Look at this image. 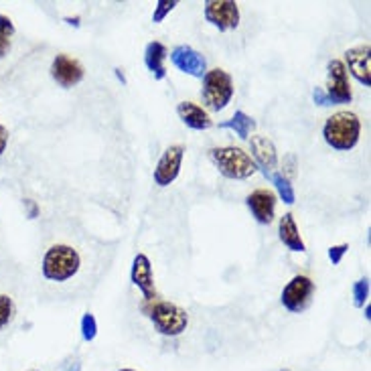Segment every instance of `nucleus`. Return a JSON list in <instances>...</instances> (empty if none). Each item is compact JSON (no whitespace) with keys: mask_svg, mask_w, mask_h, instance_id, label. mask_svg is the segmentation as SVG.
<instances>
[{"mask_svg":"<svg viewBox=\"0 0 371 371\" xmlns=\"http://www.w3.org/2000/svg\"><path fill=\"white\" fill-rule=\"evenodd\" d=\"M359 132H361V122L357 114L353 112H337L331 118H327L322 126V136L325 142L335 148V150H351L359 142Z\"/></svg>","mask_w":371,"mask_h":371,"instance_id":"f257e3e1","label":"nucleus"},{"mask_svg":"<svg viewBox=\"0 0 371 371\" xmlns=\"http://www.w3.org/2000/svg\"><path fill=\"white\" fill-rule=\"evenodd\" d=\"M209 160L217 166V171L225 177V179H250L258 166L252 160L248 153H243L238 146H217L209 150Z\"/></svg>","mask_w":371,"mask_h":371,"instance_id":"f03ea898","label":"nucleus"},{"mask_svg":"<svg viewBox=\"0 0 371 371\" xmlns=\"http://www.w3.org/2000/svg\"><path fill=\"white\" fill-rule=\"evenodd\" d=\"M80 254L71 245L57 243V245H51L45 252L41 270H43V276L47 280H51V282H65V280L74 278L80 272Z\"/></svg>","mask_w":371,"mask_h":371,"instance_id":"7ed1b4c3","label":"nucleus"},{"mask_svg":"<svg viewBox=\"0 0 371 371\" xmlns=\"http://www.w3.org/2000/svg\"><path fill=\"white\" fill-rule=\"evenodd\" d=\"M144 311L148 313L155 329L164 337H179L187 331L189 315H187V311H183L181 307H177L173 302L159 300L150 309H144Z\"/></svg>","mask_w":371,"mask_h":371,"instance_id":"20e7f679","label":"nucleus"},{"mask_svg":"<svg viewBox=\"0 0 371 371\" xmlns=\"http://www.w3.org/2000/svg\"><path fill=\"white\" fill-rule=\"evenodd\" d=\"M203 80V89H201V96H203V102L205 106L213 110V112H219L227 106L234 98V80L227 71L215 67L205 71V76L201 78Z\"/></svg>","mask_w":371,"mask_h":371,"instance_id":"39448f33","label":"nucleus"},{"mask_svg":"<svg viewBox=\"0 0 371 371\" xmlns=\"http://www.w3.org/2000/svg\"><path fill=\"white\" fill-rule=\"evenodd\" d=\"M322 92L327 98V106L349 104L353 100V92L347 78V67L341 59H331L327 63V87Z\"/></svg>","mask_w":371,"mask_h":371,"instance_id":"423d86ee","label":"nucleus"},{"mask_svg":"<svg viewBox=\"0 0 371 371\" xmlns=\"http://www.w3.org/2000/svg\"><path fill=\"white\" fill-rule=\"evenodd\" d=\"M313 294H315V282L304 276V274H298L294 276L291 282L284 286L282 291V307L291 313H302L309 309L311 300H313Z\"/></svg>","mask_w":371,"mask_h":371,"instance_id":"0eeeda50","label":"nucleus"},{"mask_svg":"<svg viewBox=\"0 0 371 371\" xmlns=\"http://www.w3.org/2000/svg\"><path fill=\"white\" fill-rule=\"evenodd\" d=\"M205 21L219 31L239 27V6L234 0H209L205 2Z\"/></svg>","mask_w":371,"mask_h":371,"instance_id":"6e6552de","label":"nucleus"},{"mask_svg":"<svg viewBox=\"0 0 371 371\" xmlns=\"http://www.w3.org/2000/svg\"><path fill=\"white\" fill-rule=\"evenodd\" d=\"M173 65L191 78H203L207 71V59L189 45H179L171 51Z\"/></svg>","mask_w":371,"mask_h":371,"instance_id":"1a4fd4ad","label":"nucleus"},{"mask_svg":"<svg viewBox=\"0 0 371 371\" xmlns=\"http://www.w3.org/2000/svg\"><path fill=\"white\" fill-rule=\"evenodd\" d=\"M130 280L132 284L142 292L146 302H155L157 298V288H155V276H153V266L146 254H136L132 260V270H130Z\"/></svg>","mask_w":371,"mask_h":371,"instance_id":"9d476101","label":"nucleus"},{"mask_svg":"<svg viewBox=\"0 0 371 371\" xmlns=\"http://www.w3.org/2000/svg\"><path fill=\"white\" fill-rule=\"evenodd\" d=\"M185 148L181 144L169 146L164 155L160 157L159 164L155 169V183L159 187H169L181 173V162H183Z\"/></svg>","mask_w":371,"mask_h":371,"instance_id":"9b49d317","label":"nucleus"},{"mask_svg":"<svg viewBox=\"0 0 371 371\" xmlns=\"http://www.w3.org/2000/svg\"><path fill=\"white\" fill-rule=\"evenodd\" d=\"M83 67L78 59L69 57L65 53H59L51 63V78H53L61 87H74L83 80Z\"/></svg>","mask_w":371,"mask_h":371,"instance_id":"f8f14e48","label":"nucleus"},{"mask_svg":"<svg viewBox=\"0 0 371 371\" xmlns=\"http://www.w3.org/2000/svg\"><path fill=\"white\" fill-rule=\"evenodd\" d=\"M250 212L254 215V219L262 225H270L274 221V213H276V195L270 189H256L248 195L245 199Z\"/></svg>","mask_w":371,"mask_h":371,"instance_id":"ddd939ff","label":"nucleus"},{"mask_svg":"<svg viewBox=\"0 0 371 371\" xmlns=\"http://www.w3.org/2000/svg\"><path fill=\"white\" fill-rule=\"evenodd\" d=\"M345 61L349 65V71L355 76V80L359 81L361 85L370 87L371 85V47L365 45H359V47H353L345 53Z\"/></svg>","mask_w":371,"mask_h":371,"instance_id":"4468645a","label":"nucleus"},{"mask_svg":"<svg viewBox=\"0 0 371 371\" xmlns=\"http://www.w3.org/2000/svg\"><path fill=\"white\" fill-rule=\"evenodd\" d=\"M250 148H252V155H254V162L258 169H262V173L270 175L276 164H278V153H276V146L270 138L266 136H252L250 140Z\"/></svg>","mask_w":371,"mask_h":371,"instance_id":"2eb2a0df","label":"nucleus"},{"mask_svg":"<svg viewBox=\"0 0 371 371\" xmlns=\"http://www.w3.org/2000/svg\"><path fill=\"white\" fill-rule=\"evenodd\" d=\"M177 114L183 120V124L191 130H209L213 126V120L209 118V114L201 106L193 104V102H181L177 106Z\"/></svg>","mask_w":371,"mask_h":371,"instance_id":"dca6fc26","label":"nucleus"},{"mask_svg":"<svg viewBox=\"0 0 371 371\" xmlns=\"http://www.w3.org/2000/svg\"><path fill=\"white\" fill-rule=\"evenodd\" d=\"M278 238L280 241L291 250V252H307V245L300 238V232L296 227V221H294V215L292 213H284L278 221Z\"/></svg>","mask_w":371,"mask_h":371,"instance_id":"f3484780","label":"nucleus"},{"mask_svg":"<svg viewBox=\"0 0 371 371\" xmlns=\"http://www.w3.org/2000/svg\"><path fill=\"white\" fill-rule=\"evenodd\" d=\"M166 57H169V49L160 41H153V43L146 45V49H144V65L155 76V80H164L166 78V67H164V59Z\"/></svg>","mask_w":371,"mask_h":371,"instance_id":"a211bd4d","label":"nucleus"},{"mask_svg":"<svg viewBox=\"0 0 371 371\" xmlns=\"http://www.w3.org/2000/svg\"><path fill=\"white\" fill-rule=\"evenodd\" d=\"M219 128H221V130H234L241 140H245V138H250L252 130H256V120H254L252 116H248L245 112L238 110L230 120L221 122Z\"/></svg>","mask_w":371,"mask_h":371,"instance_id":"6ab92c4d","label":"nucleus"},{"mask_svg":"<svg viewBox=\"0 0 371 371\" xmlns=\"http://www.w3.org/2000/svg\"><path fill=\"white\" fill-rule=\"evenodd\" d=\"M266 179H270V183L276 187L280 199H282L286 205H292V203L296 201V195H294V189H292L291 181H288L282 173H270V175H266Z\"/></svg>","mask_w":371,"mask_h":371,"instance_id":"aec40b11","label":"nucleus"},{"mask_svg":"<svg viewBox=\"0 0 371 371\" xmlns=\"http://www.w3.org/2000/svg\"><path fill=\"white\" fill-rule=\"evenodd\" d=\"M15 35V25L6 15H0V57L10 51V39Z\"/></svg>","mask_w":371,"mask_h":371,"instance_id":"412c9836","label":"nucleus"},{"mask_svg":"<svg viewBox=\"0 0 371 371\" xmlns=\"http://www.w3.org/2000/svg\"><path fill=\"white\" fill-rule=\"evenodd\" d=\"M15 318V302L8 294H0V331Z\"/></svg>","mask_w":371,"mask_h":371,"instance_id":"4be33fe9","label":"nucleus"},{"mask_svg":"<svg viewBox=\"0 0 371 371\" xmlns=\"http://www.w3.org/2000/svg\"><path fill=\"white\" fill-rule=\"evenodd\" d=\"M370 298V278H361L353 284V304L361 309Z\"/></svg>","mask_w":371,"mask_h":371,"instance_id":"5701e85b","label":"nucleus"},{"mask_svg":"<svg viewBox=\"0 0 371 371\" xmlns=\"http://www.w3.org/2000/svg\"><path fill=\"white\" fill-rule=\"evenodd\" d=\"M81 337H83V341H87V343L98 337V320H96V317H94L92 313H85V315L81 317Z\"/></svg>","mask_w":371,"mask_h":371,"instance_id":"b1692460","label":"nucleus"},{"mask_svg":"<svg viewBox=\"0 0 371 371\" xmlns=\"http://www.w3.org/2000/svg\"><path fill=\"white\" fill-rule=\"evenodd\" d=\"M179 2L177 0H159L157 4H155V12H153V23L155 25H159V23H162L164 21V17L177 6Z\"/></svg>","mask_w":371,"mask_h":371,"instance_id":"393cba45","label":"nucleus"},{"mask_svg":"<svg viewBox=\"0 0 371 371\" xmlns=\"http://www.w3.org/2000/svg\"><path fill=\"white\" fill-rule=\"evenodd\" d=\"M347 250H349V243H339V245L329 248V260L333 262V266L341 264V260H343V256L347 254Z\"/></svg>","mask_w":371,"mask_h":371,"instance_id":"a878e982","label":"nucleus"},{"mask_svg":"<svg viewBox=\"0 0 371 371\" xmlns=\"http://www.w3.org/2000/svg\"><path fill=\"white\" fill-rule=\"evenodd\" d=\"M25 209H27L28 219H37L39 217V205L33 199H25Z\"/></svg>","mask_w":371,"mask_h":371,"instance_id":"bb28decb","label":"nucleus"},{"mask_svg":"<svg viewBox=\"0 0 371 371\" xmlns=\"http://www.w3.org/2000/svg\"><path fill=\"white\" fill-rule=\"evenodd\" d=\"M6 144H8V130L0 124V157H2L4 150H6Z\"/></svg>","mask_w":371,"mask_h":371,"instance_id":"cd10ccee","label":"nucleus"},{"mask_svg":"<svg viewBox=\"0 0 371 371\" xmlns=\"http://www.w3.org/2000/svg\"><path fill=\"white\" fill-rule=\"evenodd\" d=\"M63 371H81V363L80 361H74V363H69Z\"/></svg>","mask_w":371,"mask_h":371,"instance_id":"c85d7f7f","label":"nucleus"},{"mask_svg":"<svg viewBox=\"0 0 371 371\" xmlns=\"http://www.w3.org/2000/svg\"><path fill=\"white\" fill-rule=\"evenodd\" d=\"M65 21H67L69 25H74V27H80V17H76V19H69V17H67Z\"/></svg>","mask_w":371,"mask_h":371,"instance_id":"c756f323","label":"nucleus"},{"mask_svg":"<svg viewBox=\"0 0 371 371\" xmlns=\"http://www.w3.org/2000/svg\"><path fill=\"white\" fill-rule=\"evenodd\" d=\"M116 76H118V80H122L126 83V78H124V74H122V69H116Z\"/></svg>","mask_w":371,"mask_h":371,"instance_id":"7c9ffc66","label":"nucleus"},{"mask_svg":"<svg viewBox=\"0 0 371 371\" xmlns=\"http://www.w3.org/2000/svg\"><path fill=\"white\" fill-rule=\"evenodd\" d=\"M370 313H371V304H368V307H365V318L371 317Z\"/></svg>","mask_w":371,"mask_h":371,"instance_id":"2f4dec72","label":"nucleus"},{"mask_svg":"<svg viewBox=\"0 0 371 371\" xmlns=\"http://www.w3.org/2000/svg\"><path fill=\"white\" fill-rule=\"evenodd\" d=\"M118 371H134V370H118Z\"/></svg>","mask_w":371,"mask_h":371,"instance_id":"473e14b6","label":"nucleus"},{"mask_svg":"<svg viewBox=\"0 0 371 371\" xmlns=\"http://www.w3.org/2000/svg\"><path fill=\"white\" fill-rule=\"evenodd\" d=\"M28 371H39V370H28Z\"/></svg>","mask_w":371,"mask_h":371,"instance_id":"72a5a7b5","label":"nucleus"},{"mask_svg":"<svg viewBox=\"0 0 371 371\" xmlns=\"http://www.w3.org/2000/svg\"><path fill=\"white\" fill-rule=\"evenodd\" d=\"M282 371H288V370H282Z\"/></svg>","mask_w":371,"mask_h":371,"instance_id":"f704fd0d","label":"nucleus"}]
</instances>
